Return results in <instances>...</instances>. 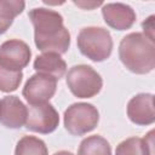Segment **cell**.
Returning <instances> with one entry per match:
<instances>
[{
	"label": "cell",
	"instance_id": "8fae6325",
	"mask_svg": "<svg viewBox=\"0 0 155 155\" xmlns=\"http://www.w3.org/2000/svg\"><path fill=\"white\" fill-rule=\"evenodd\" d=\"M102 16L104 22L113 29L126 30L136 22L134 10L122 2H109L102 7Z\"/></svg>",
	"mask_w": 155,
	"mask_h": 155
},
{
	"label": "cell",
	"instance_id": "5bb4252c",
	"mask_svg": "<svg viewBox=\"0 0 155 155\" xmlns=\"http://www.w3.org/2000/svg\"><path fill=\"white\" fill-rule=\"evenodd\" d=\"M78 155H111V147L105 138L93 134L81 140Z\"/></svg>",
	"mask_w": 155,
	"mask_h": 155
},
{
	"label": "cell",
	"instance_id": "7c38bea8",
	"mask_svg": "<svg viewBox=\"0 0 155 155\" xmlns=\"http://www.w3.org/2000/svg\"><path fill=\"white\" fill-rule=\"evenodd\" d=\"M34 69L39 74L48 75L56 80H61L67 73V63L58 53L45 52L34 61Z\"/></svg>",
	"mask_w": 155,
	"mask_h": 155
},
{
	"label": "cell",
	"instance_id": "2e32d148",
	"mask_svg": "<svg viewBox=\"0 0 155 155\" xmlns=\"http://www.w3.org/2000/svg\"><path fill=\"white\" fill-rule=\"evenodd\" d=\"M15 155H48V150L42 139L34 136H24L17 142Z\"/></svg>",
	"mask_w": 155,
	"mask_h": 155
},
{
	"label": "cell",
	"instance_id": "52a82bcc",
	"mask_svg": "<svg viewBox=\"0 0 155 155\" xmlns=\"http://www.w3.org/2000/svg\"><path fill=\"white\" fill-rule=\"evenodd\" d=\"M57 90V80L44 74H34L31 75L22 91L23 97L30 105L44 104L47 103L56 93Z\"/></svg>",
	"mask_w": 155,
	"mask_h": 155
},
{
	"label": "cell",
	"instance_id": "8992f818",
	"mask_svg": "<svg viewBox=\"0 0 155 155\" xmlns=\"http://www.w3.org/2000/svg\"><path fill=\"white\" fill-rule=\"evenodd\" d=\"M59 124V115L50 103L30 105L28 109L25 127L29 131L48 134L53 132Z\"/></svg>",
	"mask_w": 155,
	"mask_h": 155
},
{
	"label": "cell",
	"instance_id": "3957f363",
	"mask_svg": "<svg viewBox=\"0 0 155 155\" xmlns=\"http://www.w3.org/2000/svg\"><path fill=\"white\" fill-rule=\"evenodd\" d=\"M80 52L93 62H103L108 59L113 51V39L105 28L85 27L76 39Z\"/></svg>",
	"mask_w": 155,
	"mask_h": 155
},
{
	"label": "cell",
	"instance_id": "6da1fadb",
	"mask_svg": "<svg viewBox=\"0 0 155 155\" xmlns=\"http://www.w3.org/2000/svg\"><path fill=\"white\" fill-rule=\"evenodd\" d=\"M34 27L35 46L45 52L65 53L70 46V33L63 24V17L57 11L38 7L28 15Z\"/></svg>",
	"mask_w": 155,
	"mask_h": 155
},
{
	"label": "cell",
	"instance_id": "ac0fdd59",
	"mask_svg": "<svg viewBox=\"0 0 155 155\" xmlns=\"http://www.w3.org/2000/svg\"><path fill=\"white\" fill-rule=\"evenodd\" d=\"M155 16L153 15V16H150V17H148L143 23H142V28H143V31H144V36H147L150 41H153L154 42V29H155Z\"/></svg>",
	"mask_w": 155,
	"mask_h": 155
},
{
	"label": "cell",
	"instance_id": "4fadbf2b",
	"mask_svg": "<svg viewBox=\"0 0 155 155\" xmlns=\"http://www.w3.org/2000/svg\"><path fill=\"white\" fill-rule=\"evenodd\" d=\"M115 155H154V130L144 138L130 137L115 149Z\"/></svg>",
	"mask_w": 155,
	"mask_h": 155
},
{
	"label": "cell",
	"instance_id": "5b68a950",
	"mask_svg": "<svg viewBox=\"0 0 155 155\" xmlns=\"http://www.w3.org/2000/svg\"><path fill=\"white\" fill-rule=\"evenodd\" d=\"M64 127L73 136H84L93 131L99 121V113L91 103H74L64 111Z\"/></svg>",
	"mask_w": 155,
	"mask_h": 155
},
{
	"label": "cell",
	"instance_id": "e0dca14e",
	"mask_svg": "<svg viewBox=\"0 0 155 155\" xmlns=\"http://www.w3.org/2000/svg\"><path fill=\"white\" fill-rule=\"evenodd\" d=\"M23 79L22 71H13L0 65V91L1 92H13L16 91Z\"/></svg>",
	"mask_w": 155,
	"mask_h": 155
},
{
	"label": "cell",
	"instance_id": "ba28073f",
	"mask_svg": "<svg viewBox=\"0 0 155 155\" xmlns=\"http://www.w3.org/2000/svg\"><path fill=\"white\" fill-rule=\"evenodd\" d=\"M31 51L18 39H11L0 45V65L13 71H22L29 64Z\"/></svg>",
	"mask_w": 155,
	"mask_h": 155
},
{
	"label": "cell",
	"instance_id": "9c48e42d",
	"mask_svg": "<svg viewBox=\"0 0 155 155\" xmlns=\"http://www.w3.org/2000/svg\"><path fill=\"white\" fill-rule=\"evenodd\" d=\"M127 116L138 126L151 125L155 121L154 96L151 93H138L132 97L127 103Z\"/></svg>",
	"mask_w": 155,
	"mask_h": 155
},
{
	"label": "cell",
	"instance_id": "7a4b0ae2",
	"mask_svg": "<svg viewBox=\"0 0 155 155\" xmlns=\"http://www.w3.org/2000/svg\"><path fill=\"white\" fill-rule=\"evenodd\" d=\"M119 58L134 74H148L155 68V45L142 33H130L119 45Z\"/></svg>",
	"mask_w": 155,
	"mask_h": 155
},
{
	"label": "cell",
	"instance_id": "277c9868",
	"mask_svg": "<svg viewBox=\"0 0 155 155\" xmlns=\"http://www.w3.org/2000/svg\"><path fill=\"white\" fill-rule=\"evenodd\" d=\"M65 82L70 92L78 98H92L103 87L102 76L86 64L71 67L67 73Z\"/></svg>",
	"mask_w": 155,
	"mask_h": 155
},
{
	"label": "cell",
	"instance_id": "9a60e30c",
	"mask_svg": "<svg viewBox=\"0 0 155 155\" xmlns=\"http://www.w3.org/2000/svg\"><path fill=\"white\" fill-rule=\"evenodd\" d=\"M25 2L19 0H0V35L6 33L17 17L24 10Z\"/></svg>",
	"mask_w": 155,
	"mask_h": 155
},
{
	"label": "cell",
	"instance_id": "ffe728a7",
	"mask_svg": "<svg viewBox=\"0 0 155 155\" xmlns=\"http://www.w3.org/2000/svg\"><path fill=\"white\" fill-rule=\"evenodd\" d=\"M53 155H74V154L70 153V151H67V150H59V151L54 153Z\"/></svg>",
	"mask_w": 155,
	"mask_h": 155
},
{
	"label": "cell",
	"instance_id": "30bf717a",
	"mask_svg": "<svg viewBox=\"0 0 155 155\" xmlns=\"http://www.w3.org/2000/svg\"><path fill=\"white\" fill-rule=\"evenodd\" d=\"M28 108L17 96H6L0 101V124L7 128H21L25 125Z\"/></svg>",
	"mask_w": 155,
	"mask_h": 155
},
{
	"label": "cell",
	"instance_id": "d6986e66",
	"mask_svg": "<svg viewBox=\"0 0 155 155\" xmlns=\"http://www.w3.org/2000/svg\"><path fill=\"white\" fill-rule=\"evenodd\" d=\"M74 5H76L78 7L82 8V10H93L101 5H103L102 1H73Z\"/></svg>",
	"mask_w": 155,
	"mask_h": 155
}]
</instances>
